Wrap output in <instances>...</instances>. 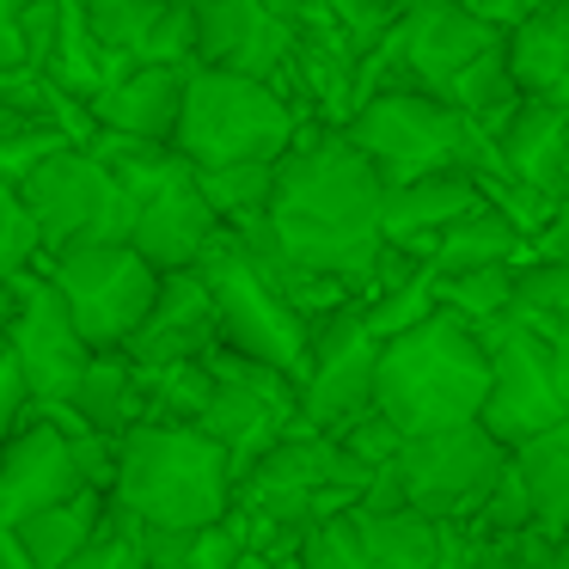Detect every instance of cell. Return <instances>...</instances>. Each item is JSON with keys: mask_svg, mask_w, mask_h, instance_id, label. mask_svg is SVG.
Wrapping results in <instances>:
<instances>
[{"mask_svg": "<svg viewBox=\"0 0 569 569\" xmlns=\"http://www.w3.org/2000/svg\"><path fill=\"white\" fill-rule=\"evenodd\" d=\"M184 7H202V0H184Z\"/></svg>", "mask_w": 569, "mask_h": 569, "instance_id": "cell-45", "label": "cell"}, {"mask_svg": "<svg viewBox=\"0 0 569 569\" xmlns=\"http://www.w3.org/2000/svg\"><path fill=\"white\" fill-rule=\"evenodd\" d=\"M209 276V295H214V319H221V343L239 349L251 361H270L282 373H307L312 361V325L288 307V295L246 258L233 233H221L209 246V258L197 263Z\"/></svg>", "mask_w": 569, "mask_h": 569, "instance_id": "cell-6", "label": "cell"}, {"mask_svg": "<svg viewBox=\"0 0 569 569\" xmlns=\"http://www.w3.org/2000/svg\"><path fill=\"white\" fill-rule=\"evenodd\" d=\"M532 331L545 337V349H551V373H557V386H563V398H569V312L563 319H532Z\"/></svg>", "mask_w": 569, "mask_h": 569, "instance_id": "cell-40", "label": "cell"}, {"mask_svg": "<svg viewBox=\"0 0 569 569\" xmlns=\"http://www.w3.org/2000/svg\"><path fill=\"white\" fill-rule=\"evenodd\" d=\"M31 221H38L43 258L68 246L129 239V190L92 148H62L19 184Z\"/></svg>", "mask_w": 569, "mask_h": 569, "instance_id": "cell-9", "label": "cell"}, {"mask_svg": "<svg viewBox=\"0 0 569 569\" xmlns=\"http://www.w3.org/2000/svg\"><path fill=\"white\" fill-rule=\"evenodd\" d=\"M483 202L490 197H483L478 172H429V178H410V184H386V209H380L386 246L429 258L435 239L447 227H459L466 214H478Z\"/></svg>", "mask_w": 569, "mask_h": 569, "instance_id": "cell-18", "label": "cell"}, {"mask_svg": "<svg viewBox=\"0 0 569 569\" xmlns=\"http://www.w3.org/2000/svg\"><path fill=\"white\" fill-rule=\"evenodd\" d=\"M104 520H111V496H104V490H74L68 502H56V508H43V515L19 520L13 532H19V545L31 551V563H38V569H62V563H74V557L99 539Z\"/></svg>", "mask_w": 569, "mask_h": 569, "instance_id": "cell-23", "label": "cell"}, {"mask_svg": "<svg viewBox=\"0 0 569 569\" xmlns=\"http://www.w3.org/2000/svg\"><path fill=\"white\" fill-rule=\"evenodd\" d=\"M80 7H87L99 43L111 56H123V62H136L148 31H153V19L166 13V0H80Z\"/></svg>", "mask_w": 569, "mask_h": 569, "instance_id": "cell-29", "label": "cell"}, {"mask_svg": "<svg viewBox=\"0 0 569 569\" xmlns=\"http://www.w3.org/2000/svg\"><path fill=\"white\" fill-rule=\"evenodd\" d=\"M527 246H532V239L520 233V227L496 209V202H483L478 214H466L459 227H447V233L435 239L429 263H435V276L490 270V263H520V258H527Z\"/></svg>", "mask_w": 569, "mask_h": 569, "instance_id": "cell-24", "label": "cell"}, {"mask_svg": "<svg viewBox=\"0 0 569 569\" xmlns=\"http://www.w3.org/2000/svg\"><path fill=\"white\" fill-rule=\"evenodd\" d=\"M209 368H214V398H209L197 429L214 435V441L227 447V459H233V478H246V471L300 422V380L282 368H270V361L239 356V349H227V343L209 356Z\"/></svg>", "mask_w": 569, "mask_h": 569, "instance_id": "cell-10", "label": "cell"}, {"mask_svg": "<svg viewBox=\"0 0 569 569\" xmlns=\"http://www.w3.org/2000/svg\"><path fill=\"white\" fill-rule=\"evenodd\" d=\"M300 104L270 80L233 74V68H190L184 111H178L172 148L190 166H239V160H282L300 136Z\"/></svg>", "mask_w": 569, "mask_h": 569, "instance_id": "cell-5", "label": "cell"}, {"mask_svg": "<svg viewBox=\"0 0 569 569\" xmlns=\"http://www.w3.org/2000/svg\"><path fill=\"white\" fill-rule=\"evenodd\" d=\"M13 312H19V282H0V343L13 331Z\"/></svg>", "mask_w": 569, "mask_h": 569, "instance_id": "cell-43", "label": "cell"}, {"mask_svg": "<svg viewBox=\"0 0 569 569\" xmlns=\"http://www.w3.org/2000/svg\"><path fill=\"white\" fill-rule=\"evenodd\" d=\"M459 520H429L417 508H343L319 520L300 545L307 569H441Z\"/></svg>", "mask_w": 569, "mask_h": 569, "instance_id": "cell-11", "label": "cell"}, {"mask_svg": "<svg viewBox=\"0 0 569 569\" xmlns=\"http://www.w3.org/2000/svg\"><path fill=\"white\" fill-rule=\"evenodd\" d=\"M515 312L563 319L569 312V258H520L515 263Z\"/></svg>", "mask_w": 569, "mask_h": 569, "instance_id": "cell-32", "label": "cell"}, {"mask_svg": "<svg viewBox=\"0 0 569 569\" xmlns=\"http://www.w3.org/2000/svg\"><path fill=\"white\" fill-rule=\"evenodd\" d=\"M471 527H478V532H496V539H520L527 527H539V520H532V496H527V483H520L515 459H508L502 483L490 490V502L471 515Z\"/></svg>", "mask_w": 569, "mask_h": 569, "instance_id": "cell-33", "label": "cell"}, {"mask_svg": "<svg viewBox=\"0 0 569 569\" xmlns=\"http://www.w3.org/2000/svg\"><path fill=\"white\" fill-rule=\"evenodd\" d=\"M490 398V343L471 319L435 307L422 325L380 343L373 405L405 435H435L453 422H478Z\"/></svg>", "mask_w": 569, "mask_h": 569, "instance_id": "cell-2", "label": "cell"}, {"mask_svg": "<svg viewBox=\"0 0 569 569\" xmlns=\"http://www.w3.org/2000/svg\"><path fill=\"white\" fill-rule=\"evenodd\" d=\"M0 68H31L26 62V38H19V19L0 13Z\"/></svg>", "mask_w": 569, "mask_h": 569, "instance_id": "cell-42", "label": "cell"}, {"mask_svg": "<svg viewBox=\"0 0 569 569\" xmlns=\"http://www.w3.org/2000/svg\"><path fill=\"white\" fill-rule=\"evenodd\" d=\"M380 380V337L361 325V300L312 325V361L300 373V429L343 435L356 417L373 410Z\"/></svg>", "mask_w": 569, "mask_h": 569, "instance_id": "cell-13", "label": "cell"}, {"mask_svg": "<svg viewBox=\"0 0 569 569\" xmlns=\"http://www.w3.org/2000/svg\"><path fill=\"white\" fill-rule=\"evenodd\" d=\"M221 349V319L202 270H166L141 331L129 337V356L160 368V361H209Z\"/></svg>", "mask_w": 569, "mask_h": 569, "instance_id": "cell-17", "label": "cell"}, {"mask_svg": "<svg viewBox=\"0 0 569 569\" xmlns=\"http://www.w3.org/2000/svg\"><path fill=\"white\" fill-rule=\"evenodd\" d=\"M62 148H80V141H68L50 117H19V123L0 129V178H7V184H26V178Z\"/></svg>", "mask_w": 569, "mask_h": 569, "instance_id": "cell-30", "label": "cell"}, {"mask_svg": "<svg viewBox=\"0 0 569 569\" xmlns=\"http://www.w3.org/2000/svg\"><path fill=\"white\" fill-rule=\"evenodd\" d=\"M7 349L26 368L31 392H38V410H56L74 398L80 373L92 361V343L80 337L68 300L56 295V282L43 270L19 276V312H13V331H7Z\"/></svg>", "mask_w": 569, "mask_h": 569, "instance_id": "cell-14", "label": "cell"}, {"mask_svg": "<svg viewBox=\"0 0 569 569\" xmlns=\"http://www.w3.org/2000/svg\"><path fill=\"white\" fill-rule=\"evenodd\" d=\"M515 471L532 496V520L545 532H569V417L515 447Z\"/></svg>", "mask_w": 569, "mask_h": 569, "instance_id": "cell-25", "label": "cell"}, {"mask_svg": "<svg viewBox=\"0 0 569 569\" xmlns=\"http://www.w3.org/2000/svg\"><path fill=\"white\" fill-rule=\"evenodd\" d=\"M209 209L221 214V227H246L270 214L276 197V160H239V166H202L197 172Z\"/></svg>", "mask_w": 569, "mask_h": 569, "instance_id": "cell-26", "label": "cell"}, {"mask_svg": "<svg viewBox=\"0 0 569 569\" xmlns=\"http://www.w3.org/2000/svg\"><path fill=\"white\" fill-rule=\"evenodd\" d=\"M295 43L300 26L263 0H202L197 7V62L202 68H233V74L295 87ZM295 99V92H288Z\"/></svg>", "mask_w": 569, "mask_h": 569, "instance_id": "cell-15", "label": "cell"}, {"mask_svg": "<svg viewBox=\"0 0 569 569\" xmlns=\"http://www.w3.org/2000/svg\"><path fill=\"white\" fill-rule=\"evenodd\" d=\"M43 263V239H38V221H31L19 184L0 178V282H19Z\"/></svg>", "mask_w": 569, "mask_h": 569, "instance_id": "cell-31", "label": "cell"}, {"mask_svg": "<svg viewBox=\"0 0 569 569\" xmlns=\"http://www.w3.org/2000/svg\"><path fill=\"white\" fill-rule=\"evenodd\" d=\"M435 295L447 312L471 325H496L515 312V263H490V270H459V276H435Z\"/></svg>", "mask_w": 569, "mask_h": 569, "instance_id": "cell-28", "label": "cell"}, {"mask_svg": "<svg viewBox=\"0 0 569 569\" xmlns=\"http://www.w3.org/2000/svg\"><path fill=\"white\" fill-rule=\"evenodd\" d=\"M349 141L373 160L386 184H410L429 172H490L496 141L459 104L422 87H386L349 111Z\"/></svg>", "mask_w": 569, "mask_h": 569, "instance_id": "cell-4", "label": "cell"}, {"mask_svg": "<svg viewBox=\"0 0 569 569\" xmlns=\"http://www.w3.org/2000/svg\"><path fill=\"white\" fill-rule=\"evenodd\" d=\"M263 7H276V13H288V19H295L300 7H312V0H263Z\"/></svg>", "mask_w": 569, "mask_h": 569, "instance_id": "cell-44", "label": "cell"}, {"mask_svg": "<svg viewBox=\"0 0 569 569\" xmlns=\"http://www.w3.org/2000/svg\"><path fill=\"white\" fill-rule=\"evenodd\" d=\"M190 569H239V539L227 520H214V527L197 532V545H190Z\"/></svg>", "mask_w": 569, "mask_h": 569, "instance_id": "cell-39", "label": "cell"}, {"mask_svg": "<svg viewBox=\"0 0 569 569\" xmlns=\"http://www.w3.org/2000/svg\"><path fill=\"white\" fill-rule=\"evenodd\" d=\"M459 7H466V13H478V19H490V26H520V19L527 13H539L545 0H459Z\"/></svg>", "mask_w": 569, "mask_h": 569, "instance_id": "cell-41", "label": "cell"}, {"mask_svg": "<svg viewBox=\"0 0 569 569\" xmlns=\"http://www.w3.org/2000/svg\"><path fill=\"white\" fill-rule=\"evenodd\" d=\"M56 26H62V0H31L19 13V38H26V62L43 68L56 50Z\"/></svg>", "mask_w": 569, "mask_h": 569, "instance_id": "cell-37", "label": "cell"}, {"mask_svg": "<svg viewBox=\"0 0 569 569\" xmlns=\"http://www.w3.org/2000/svg\"><path fill=\"white\" fill-rule=\"evenodd\" d=\"M233 459L197 422H136L117 453L111 508L141 527L202 532L233 515Z\"/></svg>", "mask_w": 569, "mask_h": 569, "instance_id": "cell-3", "label": "cell"}, {"mask_svg": "<svg viewBox=\"0 0 569 569\" xmlns=\"http://www.w3.org/2000/svg\"><path fill=\"white\" fill-rule=\"evenodd\" d=\"M490 343V398H483V429L502 447H520L569 417V398L551 373V349L532 331L527 312H508L496 325H478Z\"/></svg>", "mask_w": 569, "mask_h": 569, "instance_id": "cell-12", "label": "cell"}, {"mask_svg": "<svg viewBox=\"0 0 569 569\" xmlns=\"http://www.w3.org/2000/svg\"><path fill=\"white\" fill-rule=\"evenodd\" d=\"M190 68H197V62H190ZM190 68L129 62L123 74L92 99V123L111 129V136H136V141H172L178 136V111H184Z\"/></svg>", "mask_w": 569, "mask_h": 569, "instance_id": "cell-20", "label": "cell"}, {"mask_svg": "<svg viewBox=\"0 0 569 569\" xmlns=\"http://www.w3.org/2000/svg\"><path fill=\"white\" fill-rule=\"evenodd\" d=\"M62 569H153V563H148V551H141L136 527H129V520L111 508L104 532H99V539H92L80 557H74V563H62Z\"/></svg>", "mask_w": 569, "mask_h": 569, "instance_id": "cell-34", "label": "cell"}, {"mask_svg": "<svg viewBox=\"0 0 569 569\" xmlns=\"http://www.w3.org/2000/svg\"><path fill=\"white\" fill-rule=\"evenodd\" d=\"M295 569H307V563H295Z\"/></svg>", "mask_w": 569, "mask_h": 569, "instance_id": "cell-46", "label": "cell"}, {"mask_svg": "<svg viewBox=\"0 0 569 569\" xmlns=\"http://www.w3.org/2000/svg\"><path fill=\"white\" fill-rule=\"evenodd\" d=\"M331 13L343 19L349 31H356L361 43H373L386 26H392L398 13H405V0H331Z\"/></svg>", "mask_w": 569, "mask_h": 569, "instance_id": "cell-38", "label": "cell"}, {"mask_svg": "<svg viewBox=\"0 0 569 569\" xmlns=\"http://www.w3.org/2000/svg\"><path fill=\"white\" fill-rule=\"evenodd\" d=\"M508 74L520 99L569 104V0H545L539 13L508 26Z\"/></svg>", "mask_w": 569, "mask_h": 569, "instance_id": "cell-21", "label": "cell"}, {"mask_svg": "<svg viewBox=\"0 0 569 569\" xmlns=\"http://www.w3.org/2000/svg\"><path fill=\"white\" fill-rule=\"evenodd\" d=\"M141 380H148V422H202L214 398L209 361H160V368L141 361Z\"/></svg>", "mask_w": 569, "mask_h": 569, "instance_id": "cell-27", "label": "cell"}, {"mask_svg": "<svg viewBox=\"0 0 569 569\" xmlns=\"http://www.w3.org/2000/svg\"><path fill=\"white\" fill-rule=\"evenodd\" d=\"M74 490H87V483H80L68 429L50 410H38L19 435L0 441V527H19L43 508L68 502Z\"/></svg>", "mask_w": 569, "mask_h": 569, "instance_id": "cell-16", "label": "cell"}, {"mask_svg": "<svg viewBox=\"0 0 569 569\" xmlns=\"http://www.w3.org/2000/svg\"><path fill=\"white\" fill-rule=\"evenodd\" d=\"M38 270L56 282V295L68 300V312H74L80 337L92 349H129V337L141 331L153 295H160V270L129 239L50 251Z\"/></svg>", "mask_w": 569, "mask_h": 569, "instance_id": "cell-7", "label": "cell"}, {"mask_svg": "<svg viewBox=\"0 0 569 569\" xmlns=\"http://www.w3.org/2000/svg\"><path fill=\"white\" fill-rule=\"evenodd\" d=\"M31 417H38V392H31L19 356L0 343V441H7V435H19Z\"/></svg>", "mask_w": 569, "mask_h": 569, "instance_id": "cell-36", "label": "cell"}, {"mask_svg": "<svg viewBox=\"0 0 569 569\" xmlns=\"http://www.w3.org/2000/svg\"><path fill=\"white\" fill-rule=\"evenodd\" d=\"M496 166L563 209V197H569V104L520 99V111L496 136Z\"/></svg>", "mask_w": 569, "mask_h": 569, "instance_id": "cell-19", "label": "cell"}, {"mask_svg": "<svg viewBox=\"0 0 569 569\" xmlns=\"http://www.w3.org/2000/svg\"><path fill=\"white\" fill-rule=\"evenodd\" d=\"M80 422L104 435H129L136 422H148V380H141V361L129 349H92L87 373H80L74 398H68Z\"/></svg>", "mask_w": 569, "mask_h": 569, "instance_id": "cell-22", "label": "cell"}, {"mask_svg": "<svg viewBox=\"0 0 569 569\" xmlns=\"http://www.w3.org/2000/svg\"><path fill=\"white\" fill-rule=\"evenodd\" d=\"M515 447H502L483 422H453L435 435H405V453L392 459L405 508L429 520H471L490 490L502 483Z\"/></svg>", "mask_w": 569, "mask_h": 569, "instance_id": "cell-8", "label": "cell"}, {"mask_svg": "<svg viewBox=\"0 0 569 569\" xmlns=\"http://www.w3.org/2000/svg\"><path fill=\"white\" fill-rule=\"evenodd\" d=\"M337 441H343L349 453L361 459V466H373V471H380V466H392V459L405 453V429H398V422L386 417L380 405H373L368 417H356V422H349V429L337 435Z\"/></svg>", "mask_w": 569, "mask_h": 569, "instance_id": "cell-35", "label": "cell"}, {"mask_svg": "<svg viewBox=\"0 0 569 569\" xmlns=\"http://www.w3.org/2000/svg\"><path fill=\"white\" fill-rule=\"evenodd\" d=\"M386 178L349 141L343 123H300L295 148L276 160L270 233L288 263L368 295L386 263Z\"/></svg>", "mask_w": 569, "mask_h": 569, "instance_id": "cell-1", "label": "cell"}]
</instances>
